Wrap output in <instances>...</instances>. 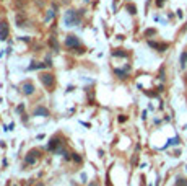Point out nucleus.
<instances>
[{
  "label": "nucleus",
  "mask_w": 187,
  "mask_h": 186,
  "mask_svg": "<svg viewBox=\"0 0 187 186\" xmlns=\"http://www.w3.org/2000/svg\"><path fill=\"white\" fill-rule=\"evenodd\" d=\"M7 23H2V25H0V39H5L7 38Z\"/></svg>",
  "instance_id": "obj_6"
},
{
  "label": "nucleus",
  "mask_w": 187,
  "mask_h": 186,
  "mask_svg": "<svg viewBox=\"0 0 187 186\" xmlns=\"http://www.w3.org/2000/svg\"><path fill=\"white\" fill-rule=\"evenodd\" d=\"M21 92L25 93V95H31V93L34 92V87H33V83H29V82H25V83L21 85Z\"/></svg>",
  "instance_id": "obj_3"
},
{
  "label": "nucleus",
  "mask_w": 187,
  "mask_h": 186,
  "mask_svg": "<svg viewBox=\"0 0 187 186\" xmlns=\"http://www.w3.org/2000/svg\"><path fill=\"white\" fill-rule=\"evenodd\" d=\"M65 44H67L68 47H75V46H78V44H80V41H78L77 36H67Z\"/></svg>",
  "instance_id": "obj_2"
},
{
  "label": "nucleus",
  "mask_w": 187,
  "mask_h": 186,
  "mask_svg": "<svg viewBox=\"0 0 187 186\" xmlns=\"http://www.w3.org/2000/svg\"><path fill=\"white\" fill-rule=\"evenodd\" d=\"M177 186H187V180H182V178H177Z\"/></svg>",
  "instance_id": "obj_9"
},
{
  "label": "nucleus",
  "mask_w": 187,
  "mask_h": 186,
  "mask_svg": "<svg viewBox=\"0 0 187 186\" xmlns=\"http://www.w3.org/2000/svg\"><path fill=\"white\" fill-rule=\"evenodd\" d=\"M34 116H49V111H47L46 108H43V106H37L36 109H34Z\"/></svg>",
  "instance_id": "obj_4"
},
{
  "label": "nucleus",
  "mask_w": 187,
  "mask_h": 186,
  "mask_svg": "<svg viewBox=\"0 0 187 186\" xmlns=\"http://www.w3.org/2000/svg\"><path fill=\"white\" fill-rule=\"evenodd\" d=\"M64 21L67 26H75L80 23V16H78V12H75V10H68L67 13H65L64 16Z\"/></svg>",
  "instance_id": "obj_1"
},
{
  "label": "nucleus",
  "mask_w": 187,
  "mask_h": 186,
  "mask_svg": "<svg viewBox=\"0 0 187 186\" xmlns=\"http://www.w3.org/2000/svg\"><path fill=\"white\" fill-rule=\"evenodd\" d=\"M52 18H54V12H52V10H51V12L47 13V18H46V20H47V21H49V20H52Z\"/></svg>",
  "instance_id": "obj_11"
},
{
  "label": "nucleus",
  "mask_w": 187,
  "mask_h": 186,
  "mask_svg": "<svg viewBox=\"0 0 187 186\" xmlns=\"http://www.w3.org/2000/svg\"><path fill=\"white\" fill-rule=\"evenodd\" d=\"M129 12L132 13V15H135V13H137V8H135V5H129Z\"/></svg>",
  "instance_id": "obj_10"
},
{
  "label": "nucleus",
  "mask_w": 187,
  "mask_h": 186,
  "mask_svg": "<svg viewBox=\"0 0 187 186\" xmlns=\"http://www.w3.org/2000/svg\"><path fill=\"white\" fill-rule=\"evenodd\" d=\"M186 65H187V52H182L181 54V67L184 69Z\"/></svg>",
  "instance_id": "obj_7"
},
{
  "label": "nucleus",
  "mask_w": 187,
  "mask_h": 186,
  "mask_svg": "<svg viewBox=\"0 0 187 186\" xmlns=\"http://www.w3.org/2000/svg\"><path fill=\"white\" fill-rule=\"evenodd\" d=\"M41 80L44 82V85H52L54 83V77L52 75H47V74H44V75H41Z\"/></svg>",
  "instance_id": "obj_5"
},
{
  "label": "nucleus",
  "mask_w": 187,
  "mask_h": 186,
  "mask_svg": "<svg viewBox=\"0 0 187 186\" xmlns=\"http://www.w3.org/2000/svg\"><path fill=\"white\" fill-rule=\"evenodd\" d=\"M112 54H114V56H120V57H125V56H127V52H124L122 49H116Z\"/></svg>",
  "instance_id": "obj_8"
}]
</instances>
